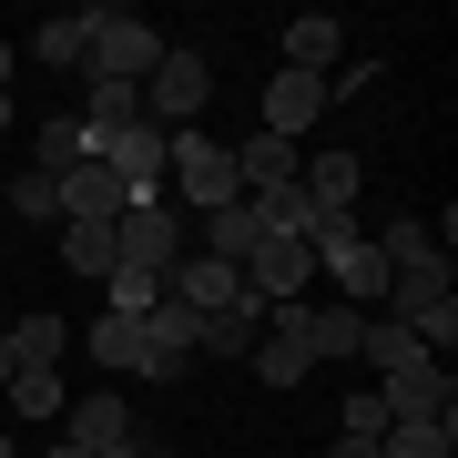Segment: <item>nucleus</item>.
Segmentation results:
<instances>
[{"mask_svg": "<svg viewBox=\"0 0 458 458\" xmlns=\"http://www.w3.org/2000/svg\"><path fill=\"white\" fill-rule=\"evenodd\" d=\"M153 62H164V31H153L143 11H113V0L82 11V72H92V82H132V92H143Z\"/></svg>", "mask_w": 458, "mask_h": 458, "instance_id": "1", "label": "nucleus"}, {"mask_svg": "<svg viewBox=\"0 0 458 458\" xmlns=\"http://www.w3.org/2000/svg\"><path fill=\"white\" fill-rule=\"evenodd\" d=\"M327 458H377V438H336V448H327Z\"/></svg>", "mask_w": 458, "mask_h": 458, "instance_id": "29", "label": "nucleus"}, {"mask_svg": "<svg viewBox=\"0 0 458 458\" xmlns=\"http://www.w3.org/2000/svg\"><path fill=\"white\" fill-rule=\"evenodd\" d=\"M377 397H387V428H397V418H458V387H448V367H438V357L387 367V377H377Z\"/></svg>", "mask_w": 458, "mask_h": 458, "instance_id": "8", "label": "nucleus"}, {"mask_svg": "<svg viewBox=\"0 0 458 458\" xmlns=\"http://www.w3.org/2000/svg\"><path fill=\"white\" fill-rule=\"evenodd\" d=\"M448 438H458V418H397L377 438V458H448Z\"/></svg>", "mask_w": 458, "mask_h": 458, "instance_id": "20", "label": "nucleus"}, {"mask_svg": "<svg viewBox=\"0 0 458 458\" xmlns=\"http://www.w3.org/2000/svg\"><path fill=\"white\" fill-rule=\"evenodd\" d=\"M174 255H183V214H174V204H123V214H113V265L174 276Z\"/></svg>", "mask_w": 458, "mask_h": 458, "instance_id": "6", "label": "nucleus"}, {"mask_svg": "<svg viewBox=\"0 0 458 458\" xmlns=\"http://www.w3.org/2000/svg\"><path fill=\"white\" fill-rule=\"evenodd\" d=\"M0 92H11V31H0Z\"/></svg>", "mask_w": 458, "mask_h": 458, "instance_id": "31", "label": "nucleus"}, {"mask_svg": "<svg viewBox=\"0 0 458 458\" xmlns=\"http://www.w3.org/2000/svg\"><path fill=\"white\" fill-rule=\"evenodd\" d=\"M255 234H265V225H255V204H245V194H234L225 214H204V255H214V265H245V255H255Z\"/></svg>", "mask_w": 458, "mask_h": 458, "instance_id": "16", "label": "nucleus"}, {"mask_svg": "<svg viewBox=\"0 0 458 458\" xmlns=\"http://www.w3.org/2000/svg\"><path fill=\"white\" fill-rule=\"evenodd\" d=\"M357 357H367L377 377H387V367H408V357H428V346H418L408 327H387V316H367V336H357Z\"/></svg>", "mask_w": 458, "mask_h": 458, "instance_id": "25", "label": "nucleus"}, {"mask_svg": "<svg viewBox=\"0 0 458 458\" xmlns=\"http://www.w3.org/2000/svg\"><path fill=\"white\" fill-rule=\"evenodd\" d=\"M367 245H377V265H387V276H418V265H448V255H438V234H428V225H408V214H397L387 234H367Z\"/></svg>", "mask_w": 458, "mask_h": 458, "instance_id": "15", "label": "nucleus"}, {"mask_svg": "<svg viewBox=\"0 0 458 458\" xmlns=\"http://www.w3.org/2000/svg\"><path fill=\"white\" fill-rule=\"evenodd\" d=\"M316 113H327V82H316V72H276V82H265V123H255V132H285V143H295Z\"/></svg>", "mask_w": 458, "mask_h": 458, "instance_id": "13", "label": "nucleus"}, {"mask_svg": "<svg viewBox=\"0 0 458 458\" xmlns=\"http://www.w3.org/2000/svg\"><path fill=\"white\" fill-rule=\"evenodd\" d=\"M0 458H21V438H0Z\"/></svg>", "mask_w": 458, "mask_h": 458, "instance_id": "33", "label": "nucleus"}, {"mask_svg": "<svg viewBox=\"0 0 458 458\" xmlns=\"http://www.w3.org/2000/svg\"><path fill=\"white\" fill-rule=\"evenodd\" d=\"M102 295H113V316H153V306H164V276H143V265H113V276H102Z\"/></svg>", "mask_w": 458, "mask_h": 458, "instance_id": "26", "label": "nucleus"}, {"mask_svg": "<svg viewBox=\"0 0 458 458\" xmlns=\"http://www.w3.org/2000/svg\"><path fill=\"white\" fill-rule=\"evenodd\" d=\"M276 72H316V82H336V72H346V21H336V11H295Z\"/></svg>", "mask_w": 458, "mask_h": 458, "instance_id": "9", "label": "nucleus"}, {"mask_svg": "<svg viewBox=\"0 0 458 458\" xmlns=\"http://www.w3.org/2000/svg\"><path fill=\"white\" fill-rule=\"evenodd\" d=\"M41 458H82V448H41Z\"/></svg>", "mask_w": 458, "mask_h": 458, "instance_id": "34", "label": "nucleus"}, {"mask_svg": "<svg viewBox=\"0 0 458 458\" xmlns=\"http://www.w3.org/2000/svg\"><path fill=\"white\" fill-rule=\"evenodd\" d=\"M72 164H82V113H51V123L31 132V174H51V183H62Z\"/></svg>", "mask_w": 458, "mask_h": 458, "instance_id": "18", "label": "nucleus"}, {"mask_svg": "<svg viewBox=\"0 0 458 458\" xmlns=\"http://www.w3.org/2000/svg\"><path fill=\"white\" fill-rule=\"evenodd\" d=\"M387 327H408L428 357H448L458 346V295H448V265H418V276H387Z\"/></svg>", "mask_w": 458, "mask_h": 458, "instance_id": "3", "label": "nucleus"}, {"mask_svg": "<svg viewBox=\"0 0 458 458\" xmlns=\"http://www.w3.org/2000/svg\"><path fill=\"white\" fill-rule=\"evenodd\" d=\"M245 183H234V153L214 132H164V204H194V214H225Z\"/></svg>", "mask_w": 458, "mask_h": 458, "instance_id": "2", "label": "nucleus"}, {"mask_svg": "<svg viewBox=\"0 0 458 458\" xmlns=\"http://www.w3.org/2000/svg\"><path fill=\"white\" fill-rule=\"evenodd\" d=\"M11 377H21V357H11V327H0V387H11Z\"/></svg>", "mask_w": 458, "mask_h": 458, "instance_id": "30", "label": "nucleus"}, {"mask_svg": "<svg viewBox=\"0 0 458 458\" xmlns=\"http://www.w3.org/2000/svg\"><path fill=\"white\" fill-rule=\"evenodd\" d=\"M62 346H72V327H62V316H51V306L11 316V357H21V367H51V357H62Z\"/></svg>", "mask_w": 458, "mask_h": 458, "instance_id": "19", "label": "nucleus"}, {"mask_svg": "<svg viewBox=\"0 0 458 458\" xmlns=\"http://www.w3.org/2000/svg\"><path fill=\"white\" fill-rule=\"evenodd\" d=\"M306 367H316L306 306H265V327H255V377H265V387H306Z\"/></svg>", "mask_w": 458, "mask_h": 458, "instance_id": "7", "label": "nucleus"}, {"mask_svg": "<svg viewBox=\"0 0 458 458\" xmlns=\"http://www.w3.org/2000/svg\"><path fill=\"white\" fill-rule=\"evenodd\" d=\"M0 397H11V408H21V418H31V428L72 408V397H62V377H51V367H21V377H11V387H0Z\"/></svg>", "mask_w": 458, "mask_h": 458, "instance_id": "23", "label": "nucleus"}, {"mask_svg": "<svg viewBox=\"0 0 458 458\" xmlns=\"http://www.w3.org/2000/svg\"><path fill=\"white\" fill-rule=\"evenodd\" d=\"M346 438H387V397H377V387L346 397Z\"/></svg>", "mask_w": 458, "mask_h": 458, "instance_id": "28", "label": "nucleus"}, {"mask_svg": "<svg viewBox=\"0 0 458 458\" xmlns=\"http://www.w3.org/2000/svg\"><path fill=\"white\" fill-rule=\"evenodd\" d=\"M123 438H132V418H123L113 387H92V397H72V408H62V448L102 458V448H123Z\"/></svg>", "mask_w": 458, "mask_h": 458, "instance_id": "12", "label": "nucleus"}, {"mask_svg": "<svg viewBox=\"0 0 458 458\" xmlns=\"http://www.w3.org/2000/svg\"><path fill=\"white\" fill-rule=\"evenodd\" d=\"M11 214H21V225H62V183H51V174H21L11 183Z\"/></svg>", "mask_w": 458, "mask_h": 458, "instance_id": "27", "label": "nucleus"}, {"mask_svg": "<svg viewBox=\"0 0 458 458\" xmlns=\"http://www.w3.org/2000/svg\"><path fill=\"white\" fill-rule=\"evenodd\" d=\"M153 458H174V448H153Z\"/></svg>", "mask_w": 458, "mask_h": 458, "instance_id": "35", "label": "nucleus"}, {"mask_svg": "<svg viewBox=\"0 0 458 458\" xmlns=\"http://www.w3.org/2000/svg\"><path fill=\"white\" fill-rule=\"evenodd\" d=\"M31 62H51V72H82V11H51L41 31H31Z\"/></svg>", "mask_w": 458, "mask_h": 458, "instance_id": "22", "label": "nucleus"}, {"mask_svg": "<svg viewBox=\"0 0 458 458\" xmlns=\"http://www.w3.org/2000/svg\"><path fill=\"white\" fill-rule=\"evenodd\" d=\"M245 276L255 306H306V285H316V255H306V234H255V255L234 265Z\"/></svg>", "mask_w": 458, "mask_h": 458, "instance_id": "5", "label": "nucleus"}, {"mask_svg": "<svg viewBox=\"0 0 458 458\" xmlns=\"http://www.w3.org/2000/svg\"><path fill=\"white\" fill-rule=\"evenodd\" d=\"M357 336H367L357 306H306V346L316 357H357Z\"/></svg>", "mask_w": 458, "mask_h": 458, "instance_id": "21", "label": "nucleus"}, {"mask_svg": "<svg viewBox=\"0 0 458 458\" xmlns=\"http://www.w3.org/2000/svg\"><path fill=\"white\" fill-rule=\"evenodd\" d=\"M194 327H204V316L164 295V306L143 316V367H132V377H183V367H194Z\"/></svg>", "mask_w": 458, "mask_h": 458, "instance_id": "10", "label": "nucleus"}, {"mask_svg": "<svg viewBox=\"0 0 458 458\" xmlns=\"http://www.w3.org/2000/svg\"><path fill=\"white\" fill-rule=\"evenodd\" d=\"M214 102V72H204V51H183V41H164V62L143 72V123L153 132H194V113Z\"/></svg>", "mask_w": 458, "mask_h": 458, "instance_id": "4", "label": "nucleus"}, {"mask_svg": "<svg viewBox=\"0 0 458 458\" xmlns=\"http://www.w3.org/2000/svg\"><path fill=\"white\" fill-rule=\"evenodd\" d=\"M255 327H265V306H255V295H234L225 316H204V327H194V357H255Z\"/></svg>", "mask_w": 458, "mask_h": 458, "instance_id": "14", "label": "nucleus"}, {"mask_svg": "<svg viewBox=\"0 0 458 458\" xmlns=\"http://www.w3.org/2000/svg\"><path fill=\"white\" fill-rule=\"evenodd\" d=\"M102 458H153V448H132V438H123V448H102Z\"/></svg>", "mask_w": 458, "mask_h": 458, "instance_id": "32", "label": "nucleus"}, {"mask_svg": "<svg viewBox=\"0 0 458 458\" xmlns=\"http://www.w3.org/2000/svg\"><path fill=\"white\" fill-rule=\"evenodd\" d=\"M82 346H92V357L113 367V377H132V367H143V316H113V306H102Z\"/></svg>", "mask_w": 458, "mask_h": 458, "instance_id": "17", "label": "nucleus"}, {"mask_svg": "<svg viewBox=\"0 0 458 458\" xmlns=\"http://www.w3.org/2000/svg\"><path fill=\"white\" fill-rule=\"evenodd\" d=\"M234 153V183H245V194H285L295 174H306V153L285 143V132H245V143H225Z\"/></svg>", "mask_w": 458, "mask_h": 458, "instance_id": "11", "label": "nucleus"}, {"mask_svg": "<svg viewBox=\"0 0 458 458\" xmlns=\"http://www.w3.org/2000/svg\"><path fill=\"white\" fill-rule=\"evenodd\" d=\"M62 265L72 276H113V225H62Z\"/></svg>", "mask_w": 458, "mask_h": 458, "instance_id": "24", "label": "nucleus"}]
</instances>
